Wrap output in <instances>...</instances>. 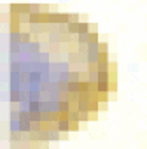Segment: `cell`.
I'll use <instances>...</instances> for the list:
<instances>
[{"mask_svg":"<svg viewBox=\"0 0 147 149\" xmlns=\"http://www.w3.org/2000/svg\"><path fill=\"white\" fill-rule=\"evenodd\" d=\"M89 28H91V26H89V23H86V21H79V33H84V32H91Z\"/></svg>","mask_w":147,"mask_h":149,"instance_id":"obj_2","label":"cell"},{"mask_svg":"<svg viewBox=\"0 0 147 149\" xmlns=\"http://www.w3.org/2000/svg\"><path fill=\"white\" fill-rule=\"evenodd\" d=\"M56 128H58L61 133H67V132H70V121H68L67 114H61V116H60V119L56 121Z\"/></svg>","mask_w":147,"mask_h":149,"instance_id":"obj_1","label":"cell"}]
</instances>
